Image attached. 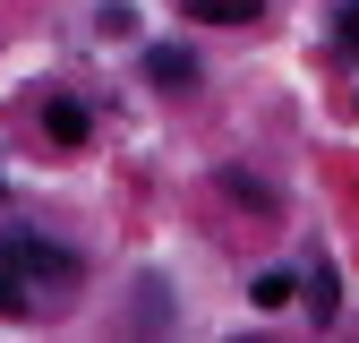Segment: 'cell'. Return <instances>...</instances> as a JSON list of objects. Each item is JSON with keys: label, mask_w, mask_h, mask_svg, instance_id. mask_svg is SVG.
Instances as JSON below:
<instances>
[{"label": "cell", "mask_w": 359, "mask_h": 343, "mask_svg": "<svg viewBox=\"0 0 359 343\" xmlns=\"http://www.w3.org/2000/svg\"><path fill=\"white\" fill-rule=\"evenodd\" d=\"M95 34H103V43H111V34H137V9H120V0H111V9L95 18Z\"/></svg>", "instance_id": "9c48e42d"}, {"label": "cell", "mask_w": 359, "mask_h": 343, "mask_svg": "<svg viewBox=\"0 0 359 343\" xmlns=\"http://www.w3.org/2000/svg\"><path fill=\"white\" fill-rule=\"evenodd\" d=\"M222 189H231V198H248V206H274V189H265V181H248V172H222Z\"/></svg>", "instance_id": "ba28073f"}, {"label": "cell", "mask_w": 359, "mask_h": 343, "mask_svg": "<svg viewBox=\"0 0 359 343\" xmlns=\"http://www.w3.org/2000/svg\"><path fill=\"white\" fill-rule=\"evenodd\" d=\"M299 309L317 318V326H334V318H342V275L325 266V257H308V275H299Z\"/></svg>", "instance_id": "7a4b0ae2"}, {"label": "cell", "mask_w": 359, "mask_h": 343, "mask_svg": "<svg viewBox=\"0 0 359 343\" xmlns=\"http://www.w3.org/2000/svg\"><path fill=\"white\" fill-rule=\"evenodd\" d=\"M189 18H197V26H257L265 0H189Z\"/></svg>", "instance_id": "5b68a950"}, {"label": "cell", "mask_w": 359, "mask_h": 343, "mask_svg": "<svg viewBox=\"0 0 359 343\" xmlns=\"http://www.w3.org/2000/svg\"><path fill=\"white\" fill-rule=\"evenodd\" d=\"M351 112H359V95H351Z\"/></svg>", "instance_id": "8fae6325"}, {"label": "cell", "mask_w": 359, "mask_h": 343, "mask_svg": "<svg viewBox=\"0 0 359 343\" xmlns=\"http://www.w3.org/2000/svg\"><path fill=\"white\" fill-rule=\"evenodd\" d=\"M43 129H52L60 146H86V138H95V120H86L77 95H43Z\"/></svg>", "instance_id": "3957f363"}, {"label": "cell", "mask_w": 359, "mask_h": 343, "mask_svg": "<svg viewBox=\"0 0 359 343\" xmlns=\"http://www.w3.org/2000/svg\"><path fill=\"white\" fill-rule=\"evenodd\" d=\"M146 77H154V86H197V52H180V43H154V52H146Z\"/></svg>", "instance_id": "277c9868"}, {"label": "cell", "mask_w": 359, "mask_h": 343, "mask_svg": "<svg viewBox=\"0 0 359 343\" xmlns=\"http://www.w3.org/2000/svg\"><path fill=\"white\" fill-rule=\"evenodd\" d=\"M137 326H146V335H154V326H171V292H163L154 275L137 283Z\"/></svg>", "instance_id": "52a82bcc"}, {"label": "cell", "mask_w": 359, "mask_h": 343, "mask_svg": "<svg viewBox=\"0 0 359 343\" xmlns=\"http://www.w3.org/2000/svg\"><path fill=\"white\" fill-rule=\"evenodd\" d=\"M86 283V266L60 249V240H43V232H0V318H52L69 309Z\"/></svg>", "instance_id": "6da1fadb"}, {"label": "cell", "mask_w": 359, "mask_h": 343, "mask_svg": "<svg viewBox=\"0 0 359 343\" xmlns=\"http://www.w3.org/2000/svg\"><path fill=\"white\" fill-rule=\"evenodd\" d=\"M248 300H257V309H291V300H299V275H283V266H265V275L248 283Z\"/></svg>", "instance_id": "8992f818"}, {"label": "cell", "mask_w": 359, "mask_h": 343, "mask_svg": "<svg viewBox=\"0 0 359 343\" xmlns=\"http://www.w3.org/2000/svg\"><path fill=\"white\" fill-rule=\"evenodd\" d=\"M334 43H342V52H359V0H342V9H334Z\"/></svg>", "instance_id": "30bf717a"}]
</instances>
